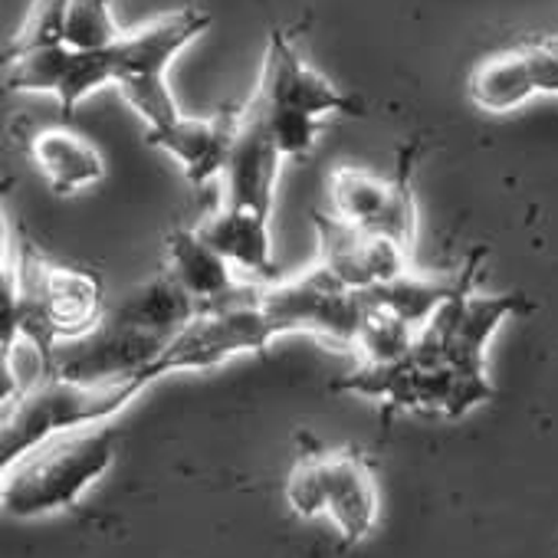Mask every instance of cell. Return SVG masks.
<instances>
[{"label":"cell","instance_id":"1","mask_svg":"<svg viewBox=\"0 0 558 558\" xmlns=\"http://www.w3.org/2000/svg\"><path fill=\"white\" fill-rule=\"evenodd\" d=\"M119 457V434L106 424L53 437L0 470V506L14 519L73 509Z\"/></svg>","mask_w":558,"mask_h":558},{"label":"cell","instance_id":"2","mask_svg":"<svg viewBox=\"0 0 558 558\" xmlns=\"http://www.w3.org/2000/svg\"><path fill=\"white\" fill-rule=\"evenodd\" d=\"M148 385L138 378L112 381V385H83L60 375H47L44 381L21 391L14 401L4 404V421H0V470L17 463L34 447L99 427L119 417Z\"/></svg>","mask_w":558,"mask_h":558},{"label":"cell","instance_id":"3","mask_svg":"<svg viewBox=\"0 0 558 558\" xmlns=\"http://www.w3.org/2000/svg\"><path fill=\"white\" fill-rule=\"evenodd\" d=\"M287 502L300 519L326 515L345 545L365 542L381 512L375 466L355 447L306 450L287 476Z\"/></svg>","mask_w":558,"mask_h":558},{"label":"cell","instance_id":"4","mask_svg":"<svg viewBox=\"0 0 558 558\" xmlns=\"http://www.w3.org/2000/svg\"><path fill=\"white\" fill-rule=\"evenodd\" d=\"M279 336L259 310V290L236 287L227 300L197 306L187 326L148 368V385L174 372H207L236 355H259Z\"/></svg>","mask_w":558,"mask_h":558},{"label":"cell","instance_id":"5","mask_svg":"<svg viewBox=\"0 0 558 558\" xmlns=\"http://www.w3.org/2000/svg\"><path fill=\"white\" fill-rule=\"evenodd\" d=\"M259 310L276 336H316L332 345L355 349L359 329L368 313L365 293L342 287L319 263L290 283H266L259 290Z\"/></svg>","mask_w":558,"mask_h":558},{"label":"cell","instance_id":"6","mask_svg":"<svg viewBox=\"0 0 558 558\" xmlns=\"http://www.w3.org/2000/svg\"><path fill=\"white\" fill-rule=\"evenodd\" d=\"M253 102L266 109H293L306 112L316 119L326 116H362L365 106L342 93L329 76L313 70L300 50L293 47L287 31H269L266 37V53H263V70H259V86L253 93Z\"/></svg>","mask_w":558,"mask_h":558},{"label":"cell","instance_id":"7","mask_svg":"<svg viewBox=\"0 0 558 558\" xmlns=\"http://www.w3.org/2000/svg\"><path fill=\"white\" fill-rule=\"evenodd\" d=\"M4 83L14 93H40L60 102V112L73 119L76 106L99 93L102 86H116V70L109 50L89 53L73 47L34 50L14 60H4Z\"/></svg>","mask_w":558,"mask_h":558},{"label":"cell","instance_id":"8","mask_svg":"<svg viewBox=\"0 0 558 558\" xmlns=\"http://www.w3.org/2000/svg\"><path fill=\"white\" fill-rule=\"evenodd\" d=\"M319 233V266L329 269L342 287L368 293L388 279L408 272V250L388 236L359 230L336 214H313Z\"/></svg>","mask_w":558,"mask_h":558},{"label":"cell","instance_id":"9","mask_svg":"<svg viewBox=\"0 0 558 558\" xmlns=\"http://www.w3.org/2000/svg\"><path fill=\"white\" fill-rule=\"evenodd\" d=\"M210 24L214 17L204 8H178L125 34L109 50L116 70V89L125 83H165L168 66L178 60V53L187 50Z\"/></svg>","mask_w":558,"mask_h":558},{"label":"cell","instance_id":"10","mask_svg":"<svg viewBox=\"0 0 558 558\" xmlns=\"http://www.w3.org/2000/svg\"><path fill=\"white\" fill-rule=\"evenodd\" d=\"M240 122H243V106H223L214 116H204V119L181 116L178 122L158 132H145V142L171 155L181 165L184 178L201 187L223 174Z\"/></svg>","mask_w":558,"mask_h":558},{"label":"cell","instance_id":"11","mask_svg":"<svg viewBox=\"0 0 558 558\" xmlns=\"http://www.w3.org/2000/svg\"><path fill=\"white\" fill-rule=\"evenodd\" d=\"M279 165H283V155H279V148L272 145L259 116L250 112V106H243V122H240L230 161L220 174V184H223L220 204L272 217Z\"/></svg>","mask_w":558,"mask_h":558},{"label":"cell","instance_id":"12","mask_svg":"<svg viewBox=\"0 0 558 558\" xmlns=\"http://www.w3.org/2000/svg\"><path fill=\"white\" fill-rule=\"evenodd\" d=\"M165 276L194 306L220 303L236 290L233 266L197 233V227H171L165 233Z\"/></svg>","mask_w":558,"mask_h":558},{"label":"cell","instance_id":"13","mask_svg":"<svg viewBox=\"0 0 558 558\" xmlns=\"http://www.w3.org/2000/svg\"><path fill=\"white\" fill-rule=\"evenodd\" d=\"M197 233L236 269L246 276H256L263 283L276 276L272 259V233H269V214L243 210V207H217L201 223Z\"/></svg>","mask_w":558,"mask_h":558},{"label":"cell","instance_id":"14","mask_svg":"<svg viewBox=\"0 0 558 558\" xmlns=\"http://www.w3.org/2000/svg\"><path fill=\"white\" fill-rule=\"evenodd\" d=\"M31 158L47 178L50 191L60 197L80 194L83 187H93L106 178V161L99 148L73 132L70 125L40 129L31 138Z\"/></svg>","mask_w":558,"mask_h":558},{"label":"cell","instance_id":"15","mask_svg":"<svg viewBox=\"0 0 558 558\" xmlns=\"http://www.w3.org/2000/svg\"><path fill=\"white\" fill-rule=\"evenodd\" d=\"M476 266H480V253H473L463 266V272L453 279V283H440V279H424V276H414L411 269L388 279V283L375 287L365 293V300L391 316H398L404 326H411L414 332H421L450 300H457L463 290L473 287V276H476Z\"/></svg>","mask_w":558,"mask_h":558},{"label":"cell","instance_id":"16","mask_svg":"<svg viewBox=\"0 0 558 558\" xmlns=\"http://www.w3.org/2000/svg\"><path fill=\"white\" fill-rule=\"evenodd\" d=\"M466 93H470V102L489 116H506V112L522 109L532 96H538L525 47H512L476 63V70L470 73Z\"/></svg>","mask_w":558,"mask_h":558},{"label":"cell","instance_id":"17","mask_svg":"<svg viewBox=\"0 0 558 558\" xmlns=\"http://www.w3.org/2000/svg\"><path fill=\"white\" fill-rule=\"evenodd\" d=\"M391 197H395V181L391 178H378L365 168H352V165H339L329 174V204L332 214L359 230L368 233H381L385 217L391 210Z\"/></svg>","mask_w":558,"mask_h":558},{"label":"cell","instance_id":"18","mask_svg":"<svg viewBox=\"0 0 558 558\" xmlns=\"http://www.w3.org/2000/svg\"><path fill=\"white\" fill-rule=\"evenodd\" d=\"M414 342H417V332L411 326H404L398 316L368 303L365 323L355 339V352L362 355V365H398L411 359Z\"/></svg>","mask_w":558,"mask_h":558},{"label":"cell","instance_id":"19","mask_svg":"<svg viewBox=\"0 0 558 558\" xmlns=\"http://www.w3.org/2000/svg\"><path fill=\"white\" fill-rule=\"evenodd\" d=\"M70 4L73 0H34L27 11L21 31L4 50V60L34 53V50H50L66 44V24H70Z\"/></svg>","mask_w":558,"mask_h":558},{"label":"cell","instance_id":"20","mask_svg":"<svg viewBox=\"0 0 558 558\" xmlns=\"http://www.w3.org/2000/svg\"><path fill=\"white\" fill-rule=\"evenodd\" d=\"M125 31L112 17V0H73L70 24H66V47L102 53L112 50Z\"/></svg>","mask_w":558,"mask_h":558},{"label":"cell","instance_id":"21","mask_svg":"<svg viewBox=\"0 0 558 558\" xmlns=\"http://www.w3.org/2000/svg\"><path fill=\"white\" fill-rule=\"evenodd\" d=\"M246 106H250V112L259 116L263 129L269 132L272 145L279 148L283 158H306L316 148L319 132H323V119L306 116V112H293V109H266L253 99Z\"/></svg>","mask_w":558,"mask_h":558}]
</instances>
